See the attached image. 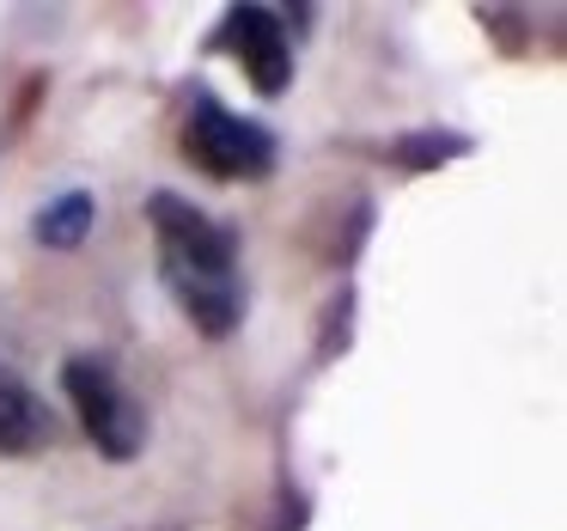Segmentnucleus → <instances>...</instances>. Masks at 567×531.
Masks as SVG:
<instances>
[{"label":"nucleus","mask_w":567,"mask_h":531,"mask_svg":"<svg viewBox=\"0 0 567 531\" xmlns=\"http://www.w3.org/2000/svg\"><path fill=\"white\" fill-rule=\"evenodd\" d=\"M55 440V409L0 360V458H31Z\"/></svg>","instance_id":"nucleus-5"},{"label":"nucleus","mask_w":567,"mask_h":531,"mask_svg":"<svg viewBox=\"0 0 567 531\" xmlns=\"http://www.w3.org/2000/svg\"><path fill=\"white\" fill-rule=\"evenodd\" d=\"M457 153H470L464 135H445V141L421 135V141H403V147H396V160H403V165H445V160H457Z\"/></svg>","instance_id":"nucleus-7"},{"label":"nucleus","mask_w":567,"mask_h":531,"mask_svg":"<svg viewBox=\"0 0 567 531\" xmlns=\"http://www.w3.org/2000/svg\"><path fill=\"white\" fill-rule=\"evenodd\" d=\"M147 221H153V245H159V282L177 299L189 324L214 343L245 324L250 287H245V263H238V233L226 221H214L208 208L172 196H147Z\"/></svg>","instance_id":"nucleus-1"},{"label":"nucleus","mask_w":567,"mask_h":531,"mask_svg":"<svg viewBox=\"0 0 567 531\" xmlns=\"http://www.w3.org/2000/svg\"><path fill=\"white\" fill-rule=\"evenodd\" d=\"M92 226H99V202H92V190H62L55 202L38 208L31 233H38V245H50V251H80Z\"/></svg>","instance_id":"nucleus-6"},{"label":"nucleus","mask_w":567,"mask_h":531,"mask_svg":"<svg viewBox=\"0 0 567 531\" xmlns=\"http://www.w3.org/2000/svg\"><path fill=\"white\" fill-rule=\"evenodd\" d=\"M184 160L196 172L220 177V184H262L275 172V160H281V147H275V135L262 123L226 111L214 92H196L184 116Z\"/></svg>","instance_id":"nucleus-3"},{"label":"nucleus","mask_w":567,"mask_h":531,"mask_svg":"<svg viewBox=\"0 0 567 531\" xmlns=\"http://www.w3.org/2000/svg\"><path fill=\"white\" fill-rule=\"evenodd\" d=\"M62 391L74 404L86 440L99 446L111 464H128V458L147 452V409L141 397L123 385V372L104 355H68L62 360Z\"/></svg>","instance_id":"nucleus-2"},{"label":"nucleus","mask_w":567,"mask_h":531,"mask_svg":"<svg viewBox=\"0 0 567 531\" xmlns=\"http://www.w3.org/2000/svg\"><path fill=\"white\" fill-rule=\"evenodd\" d=\"M214 50L238 55V68L250 74V86L262 99L287 92V80H293V38H287L275 7H233L220 19V31H214Z\"/></svg>","instance_id":"nucleus-4"}]
</instances>
